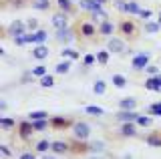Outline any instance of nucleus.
Wrapping results in <instances>:
<instances>
[{
  "label": "nucleus",
  "mask_w": 161,
  "mask_h": 159,
  "mask_svg": "<svg viewBox=\"0 0 161 159\" xmlns=\"http://www.w3.org/2000/svg\"><path fill=\"white\" fill-rule=\"evenodd\" d=\"M69 131H70V139H77V141H89L93 129H91V125L87 121H75L73 127H70Z\"/></svg>",
  "instance_id": "7ed1b4c3"
},
{
  "label": "nucleus",
  "mask_w": 161,
  "mask_h": 159,
  "mask_svg": "<svg viewBox=\"0 0 161 159\" xmlns=\"http://www.w3.org/2000/svg\"><path fill=\"white\" fill-rule=\"evenodd\" d=\"M107 48L113 54H127V51H129L127 38L125 36H111V38H107Z\"/></svg>",
  "instance_id": "6e6552de"
},
{
  "label": "nucleus",
  "mask_w": 161,
  "mask_h": 159,
  "mask_svg": "<svg viewBox=\"0 0 161 159\" xmlns=\"http://www.w3.org/2000/svg\"><path fill=\"white\" fill-rule=\"evenodd\" d=\"M26 4H30V0H6L4 6H8V8H22V6H26Z\"/></svg>",
  "instance_id": "c03bdc74"
},
{
  "label": "nucleus",
  "mask_w": 161,
  "mask_h": 159,
  "mask_svg": "<svg viewBox=\"0 0 161 159\" xmlns=\"http://www.w3.org/2000/svg\"><path fill=\"white\" fill-rule=\"evenodd\" d=\"M97 2H101V4H103V6H107V4L111 2V0H97Z\"/></svg>",
  "instance_id": "864d4df0"
},
{
  "label": "nucleus",
  "mask_w": 161,
  "mask_h": 159,
  "mask_svg": "<svg viewBox=\"0 0 161 159\" xmlns=\"http://www.w3.org/2000/svg\"><path fill=\"white\" fill-rule=\"evenodd\" d=\"M111 4H113V8L121 14H127V0H111Z\"/></svg>",
  "instance_id": "ea45409f"
},
{
  "label": "nucleus",
  "mask_w": 161,
  "mask_h": 159,
  "mask_svg": "<svg viewBox=\"0 0 161 159\" xmlns=\"http://www.w3.org/2000/svg\"><path fill=\"white\" fill-rule=\"evenodd\" d=\"M117 107L119 109H137V99L135 97H123V99H119Z\"/></svg>",
  "instance_id": "2f4dec72"
},
{
  "label": "nucleus",
  "mask_w": 161,
  "mask_h": 159,
  "mask_svg": "<svg viewBox=\"0 0 161 159\" xmlns=\"http://www.w3.org/2000/svg\"><path fill=\"white\" fill-rule=\"evenodd\" d=\"M107 141L103 139H95V141H89V155H107L109 149H107Z\"/></svg>",
  "instance_id": "2eb2a0df"
},
{
  "label": "nucleus",
  "mask_w": 161,
  "mask_h": 159,
  "mask_svg": "<svg viewBox=\"0 0 161 159\" xmlns=\"http://www.w3.org/2000/svg\"><path fill=\"white\" fill-rule=\"evenodd\" d=\"M12 44L14 47H28V41H26V34H20V36H14L12 38Z\"/></svg>",
  "instance_id": "49530a36"
},
{
  "label": "nucleus",
  "mask_w": 161,
  "mask_h": 159,
  "mask_svg": "<svg viewBox=\"0 0 161 159\" xmlns=\"http://www.w3.org/2000/svg\"><path fill=\"white\" fill-rule=\"evenodd\" d=\"M54 6L58 8V10H64V12H69L70 16H73L75 12H77V2H73V0H54Z\"/></svg>",
  "instance_id": "aec40b11"
},
{
  "label": "nucleus",
  "mask_w": 161,
  "mask_h": 159,
  "mask_svg": "<svg viewBox=\"0 0 161 159\" xmlns=\"http://www.w3.org/2000/svg\"><path fill=\"white\" fill-rule=\"evenodd\" d=\"M147 113H149V115H153V117H161V101L151 103V105L147 107Z\"/></svg>",
  "instance_id": "a19ab883"
},
{
  "label": "nucleus",
  "mask_w": 161,
  "mask_h": 159,
  "mask_svg": "<svg viewBox=\"0 0 161 159\" xmlns=\"http://www.w3.org/2000/svg\"><path fill=\"white\" fill-rule=\"evenodd\" d=\"M73 119H69V117H63V115H54V117H50V129L53 131H64V129H70L73 127Z\"/></svg>",
  "instance_id": "9b49d317"
},
{
  "label": "nucleus",
  "mask_w": 161,
  "mask_h": 159,
  "mask_svg": "<svg viewBox=\"0 0 161 159\" xmlns=\"http://www.w3.org/2000/svg\"><path fill=\"white\" fill-rule=\"evenodd\" d=\"M32 127L36 133H42L47 131V129H50V119H38V121H32Z\"/></svg>",
  "instance_id": "c9c22d12"
},
{
  "label": "nucleus",
  "mask_w": 161,
  "mask_h": 159,
  "mask_svg": "<svg viewBox=\"0 0 161 159\" xmlns=\"http://www.w3.org/2000/svg\"><path fill=\"white\" fill-rule=\"evenodd\" d=\"M54 0H30L28 6H32V10H38V12H48L53 8Z\"/></svg>",
  "instance_id": "412c9836"
},
{
  "label": "nucleus",
  "mask_w": 161,
  "mask_h": 159,
  "mask_svg": "<svg viewBox=\"0 0 161 159\" xmlns=\"http://www.w3.org/2000/svg\"><path fill=\"white\" fill-rule=\"evenodd\" d=\"M145 143L153 149H161V131H151L149 135H145Z\"/></svg>",
  "instance_id": "5701e85b"
},
{
  "label": "nucleus",
  "mask_w": 161,
  "mask_h": 159,
  "mask_svg": "<svg viewBox=\"0 0 161 159\" xmlns=\"http://www.w3.org/2000/svg\"><path fill=\"white\" fill-rule=\"evenodd\" d=\"M159 73H161V69L153 63H149L147 67H145V74H159Z\"/></svg>",
  "instance_id": "09e8293b"
},
{
  "label": "nucleus",
  "mask_w": 161,
  "mask_h": 159,
  "mask_svg": "<svg viewBox=\"0 0 161 159\" xmlns=\"http://www.w3.org/2000/svg\"><path fill=\"white\" fill-rule=\"evenodd\" d=\"M26 119H30V121H38V119H50L48 117V111H30Z\"/></svg>",
  "instance_id": "58836bf2"
},
{
  "label": "nucleus",
  "mask_w": 161,
  "mask_h": 159,
  "mask_svg": "<svg viewBox=\"0 0 161 159\" xmlns=\"http://www.w3.org/2000/svg\"><path fill=\"white\" fill-rule=\"evenodd\" d=\"M139 12H141L139 0H127V14L125 16H139Z\"/></svg>",
  "instance_id": "c756f323"
},
{
  "label": "nucleus",
  "mask_w": 161,
  "mask_h": 159,
  "mask_svg": "<svg viewBox=\"0 0 161 159\" xmlns=\"http://www.w3.org/2000/svg\"><path fill=\"white\" fill-rule=\"evenodd\" d=\"M73 63L75 61H70V58H60V61L54 64V74H69Z\"/></svg>",
  "instance_id": "4be33fe9"
},
{
  "label": "nucleus",
  "mask_w": 161,
  "mask_h": 159,
  "mask_svg": "<svg viewBox=\"0 0 161 159\" xmlns=\"http://www.w3.org/2000/svg\"><path fill=\"white\" fill-rule=\"evenodd\" d=\"M137 133H139V125L135 121H129V123H121L119 125L117 137L119 139H133V137H137Z\"/></svg>",
  "instance_id": "1a4fd4ad"
},
{
  "label": "nucleus",
  "mask_w": 161,
  "mask_h": 159,
  "mask_svg": "<svg viewBox=\"0 0 161 159\" xmlns=\"http://www.w3.org/2000/svg\"><path fill=\"white\" fill-rule=\"evenodd\" d=\"M97 26H99V36L101 38H111V36H115V32H117V24L111 20V18L99 22Z\"/></svg>",
  "instance_id": "4468645a"
},
{
  "label": "nucleus",
  "mask_w": 161,
  "mask_h": 159,
  "mask_svg": "<svg viewBox=\"0 0 161 159\" xmlns=\"http://www.w3.org/2000/svg\"><path fill=\"white\" fill-rule=\"evenodd\" d=\"M26 41H28L30 47L48 42V30L47 28H38V30H34V32H26Z\"/></svg>",
  "instance_id": "f8f14e48"
},
{
  "label": "nucleus",
  "mask_w": 161,
  "mask_h": 159,
  "mask_svg": "<svg viewBox=\"0 0 161 159\" xmlns=\"http://www.w3.org/2000/svg\"><path fill=\"white\" fill-rule=\"evenodd\" d=\"M143 32L145 34H157V32H161V24L157 22V20H145L143 22Z\"/></svg>",
  "instance_id": "a878e982"
},
{
  "label": "nucleus",
  "mask_w": 161,
  "mask_h": 159,
  "mask_svg": "<svg viewBox=\"0 0 161 159\" xmlns=\"http://www.w3.org/2000/svg\"><path fill=\"white\" fill-rule=\"evenodd\" d=\"M79 38V32H77V26H64V28H57V32H54V41L58 44H63V47H67L73 41H77Z\"/></svg>",
  "instance_id": "20e7f679"
},
{
  "label": "nucleus",
  "mask_w": 161,
  "mask_h": 159,
  "mask_svg": "<svg viewBox=\"0 0 161 159\" xmlns=\"http://www.w3.org/2000/svg\"><path fill=\"white\" fill-rule=\"evenodd\" d=\"M26 32H28L26 20H22V18H14V20L4 28V36H8L10 41H12L14 36H20V34H26Z\"/></svg>",
  "instance_id": "423d86ee"
},
{
  "label": "nucleus",
  "mask_w": 161,
  "mask_h": 159,
  "mask_svg": "<svg viewBox=\"0 0 161 159\" xmlns=\"http://www.w3.org/2000/svg\"><path fill=\"white\" fill-rule=\"evenodd\" d=\"M111 83H113V87L115 89H125L127 87V77H125V74H121V73H113L111 74Z\"/></svg>",
  "instance_id": "cd10ccee"
},
{
  "label": "nucleus",
  "mask_w": 161,
  "mask_h": 159,
  "mask_svg": "<svg viewBox=\"0 0 161 159\" xmlns=\"http://www.w3.org/2000/svg\"><path fill=\"white\" fill-rule=\"evenodd\" d=\"M24 20H26V28H28V32H34V30H38V28H40L38 18L30 16V18H24Z\"/></svg>",
  "instance_id": "79ce46f5"
},
{
  "label": "nucleus",
  "mask_w": 161,
  "mask_h": 159,
  "mask_svg": "<svg viewBox=\"0 0 161 159\" xmlns=\"http://www.w3.org/2000/svg\"><path fill=\"white\" fill-rule=\"evenodd\" d=\"M32 79H36V77H34V73H32V69H30V71H24L22 74H20V85H28Z\"/></svg>",
  "instance_id": "a18cd8bd"
},
{
  "label": "nucleus",
  "mask_w": 161,
  "mask_h": 159,
  "mask_svg": "<svg viewBox=\"0 0 161 159\" xmlns=\"http://www.w3.org/2000/svg\"><path fill=\"white\" fill-rule=\"evenodd\" d=\"M157 22H159V24H161V10H159V12H157Z\"/></svg>",
  "instance_id": "5fc2aeb1"
},
{
  "label": "nucleus",
  "mask_w": 161,
  "mask_h": 159,
  "mask_svg": "<svg viewBox=\"0 0 161 159\" xmlns=\"http://www.w3.org/2000/svg\"><path fill=\"white\" fill-rule=\"evenodd\" d=\"M50 147H53V141H50V139H40V141L34 143V151H36L38 155H48Z\"/></svg>",
  "instance_id": "b1692460"
},
{
  "label": "nucleus",
  "mask_w": 161,
  "mask_h": 159,
  "mask_svg": "<svg viewBox=\"0 0 161 159\" xmlns=\"http://www.w3.org/2000/svg\"><path fill=\"white\" fill-rule=\"evenodd\" d=\"M143 87L147 89V91H151V93H161V83H159V77H157V74H147V77H145Z\"/></svg>",
  "instance_id": "a211bd4d"
},
{
  "label": "nucleus",
  "mask_w": 161,
  "mask_h": 159,
  "mask_svg": "<svg viewBox=\"0 0 161 159\" xmlns=\"http://www.w3.org/2000/svg\"><path fill=\"white\" fill-rule=\"evenodd\" d=\"M16 119H12V117H6V115H2L0 117V129L2 131H12V129H16Z\"/></svg>",
  "instance_id": "c85d7f7f"
},
{
  "label": "nucleus",
  "mask_w": 161,
  "mask_h": 159,
  "mask_svg": "<svg viewBox=\"0 0 161 159\" xmlns=\"http://www.w3.org/2000/svg\"><path fill=\"white\" fill-rule=\"evenodd\" d=\"M151 63V52L149 51H141V52H135L133 57H131V69H133L135 73H141L145 71V67Z\"/></svg>",
  "instance_id": "0eeeda50"
},
{
  "label": "nucleus",
  "mask_w": 161,
  "mask_h": 159,
  "mask_svg": "<svg viewBox=\"0 0 161 159\" xmlns=\"http://www.w3.org/2000/svg\"><path fill=\"white\" fill-rule=\"evenodd\" d=\"M89 16H91L89 20H93L95 24H99V22H103V20H107V18H109V10H107L105 6H101V8H97L95 12H91Z\"/></svg>",
  "instance_id": "393cba45"
},
{
  "label": "nucleus",
  "mask_w": 161,
  "mask_h": 159,
  "mask_svg": "<svg viewBox=\"0 0 161 159\" xmlns=\"http://www.w3.org/2000/svg\"><path fill=\"white\" fill-rule=\"evenodd\" d=\"M32 73H34V77H36V79H40V77H44V74L48 73V67L40 63V64H36V67H32Z\"/></svg>",
  "instance_id": "37998d69"
},
{
  "label": "nucleus",
  "mask_w": 161,
  "mask_h": 159,
  "mask_svg": "<svg viewBox=\"0 0 161 159\" xmlns=\"http://www.w3.org/2000/svg\"><path fill=\"white\" fill-rule=\"evenodd\" d=\"M34 133H36V131H34L32 121H30V119H22V121H18V125H16V137L22 143H28L30 139H32Z\"/></svg>",
  "instance_id": "39448f33"
},
{
  "label": "nucleus",
  "mask_w": 161,
  "mask_h": 159,
  "mask_svg": "<svg viewBox=\"0 0 161 159\" xmlns=\"http://www.w3.org/2000/svg\"><path fill=\"white\" fill-rule=\"evenodd\" d=\"M83 111L87 113V115H91V117H105V109L99 107V105H87Z\"/></svg>",
  "instance_id": "473e14b6"
},
{
  "label": "nucleus",
  "mask_w": 161,
  "mask_h": 159,
  "mask_svg": "<svg viewBox=\"0 0 161 159\" xmlns=\"http://www.w3.org/2000/svg\"><path fill=\"white\" fill-rule=\"evenodd\" d=\"M93 93L95 95H105V93H107V81L97 79V81L93 83Z\"/></svg>",
  "instance_id": "e433bc0d"
},
{
  "label": "nucleus",
  "mask_w": 161,
  "mask_h": 159,
  "mask_svg": "<svg viewBox=\"0 0 161 159\" xmlns=\"http://www.w3.org/2000/svg\"><path fill=\"white\" fill-rule=\"evenodd\" d=\"M38 85L42 87V89H53L54 85H57V81H54V74H44V77H40L38 79Z\"/></svg>",
  "instance_id": "72a5a7b5"
},
{
  "label": "nucleus",
  "mask_w": 161,
  "mask_h": 159,
  "mask_svg": "<svg viewBox=\"0 0 161 159\" xmlns=\"http://www.w3.org/2000/svg\"><path fill=\"white\" fill-rule=\"evenodd\" d=\"M30 54H32V58L34 61H47V58L50 57V48H48V44L47 42H42V44H34L32 47V51H30Z\"/></svg>",
  "instance_id": "f3484780"
},
{
  "label": "nucleus",
  "mask_w": 161,
  "mask_h": 159,
  "mask_svg": "<svg viewBox=\"0 0 161 159\" xmlns=\"http://www.w3.org/2000/svg\"><path fill=\"white\" fill-rule=\"evenodd\" d=\"M117 32L121 36H125L127 41H135L139 36V26L133 18H123L119 24H117Z\"/></svg>",
  "instance_id": "f257e3e1"
},
{
  "label": "nucleus",
  "mask_w": 161,
  "mask_h": 159,
  "mask_svg": "<svg viewBox=\"0 0 161 159\" xmlns=\"http://www.w3.org/2000/svg\"><path fill=\"white\" fill-rule=\"evenodd\" d=\"M60 58L79 61V58H80V52H79V51H75V48H70V47H63V51H60Z\"/></svg>",
  "instance_id": "7c9ffc66"
},
{
  "label": "nucleus",
  "mask_w": 161,
  "mask_h": 159,
  "mask_svg": "<svg viewBox=\"0 0 161 159\" xmlns=\"http://www.w3.org/2000/svg\"><path fill=\"white\" fill-rule=\"evenodd\" d=\"M93 64H97V54H83V73H87Z\"/></svg>",
  "instance_id": "f704fd0d"
},
{
  "label": "nucleus",
  "mask_w": 161,
  "mask_h": 159,
  "mask_svg": "<svg viewBox=\"0 0 161 159\" xmlns=\"http://www.w3.org/2000/svg\"><path fill=\"white\" fill-rule=\"evenodd\" d=\"M50 24H53L54 30H57V28L69 26V24H70V14L64 12V10H58V8H57V12H53V16H50Z\"/></svg>",
  "instance_id": "9d476101"
},
{
  "label": "nucleus",
  "mask_w": 161,
  "mask_h": 159,
  "mask_svg": "<svg viewBox=\"0 0 161 159\" xmlns=\"http://www.w3.org/2000/svg\"><path fill=\"white\" fill-rule=\"evenodd\" d=\"M77 32L83 41H95L99 36V26L93 20H79L77 22Z\"/></svg>",
  "instance_id": "f03ea898"
},
{
  "label": "nucleus",
  "mask_w": 161,
  "mask_h": 159,
  "mask_svg": "<svg viewBox=\"0 0 161 159\" xmlns=\"http://www.w3.org/2000/svg\"><path fill=\"white\" fill-rule=\"evenodd\" d=\"M0 153H2L4 157H12V155H14V153H12V151H10V149H8V145H4V143H2V145H0Z\"/></svg>",
  "instance_id": "3c124183"
},
{
  "label": "nucleus",
  "mask_w": 161,
  "mask_h": 159,
  "mask_svg": "<svg viewBox=\"0 0 161 159\" xmlns=\"http://www.w3.org/2000/svg\"><path fill=\"white\" fill-rule=\"evenodd\" d=\"M135 123H137L139 127H151V123H153V115H149V113H147V115H145V113H139V117H137Z\"/></svg>",
  "instance_id": "4c0bfd02"
},
{
  "label": "nucleus",
  "mask_w": 161,
  "mask_h": 159,
  "mask_svg": "<svg viewBox=\"0 0 161 159\" xmlns=\"http://www.w3.org/2000/svg\"><path fill=\"white\" fill-rule=\"evenodd\" d=\"M70 149H73V143H70V141H64V139H54V141H53V147H50V153H53V155H69Z\"/></svg>",
  "instance_id": "ddd939ff"
},
{
  "label": "nucleus",
  "mask_w": 161,
  "mask_h": 159,
  "mask_svg": "<svg viewBox=\"0 0 161 159\" xmlns=\"http://www.w3.org/2000/svg\"><path fill=\"white\" fill-rule=\"evenodd\" d=\"M139 111L137 109H119V113L115 115L117 123H129V121H137Z\"/></svg>",
  "instance_id": "dca6fc26"
},
{
  "label": "nucleus",
  "mask_w": 161,
  "mask_h": 159,
  "mask_svg": "<svg viewBox=\"0 0 161 159\" xmlns=\"http://www.w3.org/2000/svg\"><path fill=\"white\" fill-rule=\"evenodd\" d=\"M36 155H38L36 151H22V153H18V157H20V159H34Z\"/></svg>",
  "instance_id": "8fccbe9b"
},
{
  "label": "nucleus",
  "mask_w": 161,
  "mask_h": 159,
  "mask_svg": "<svg viewBox=\"0 0 161 159\" xmlns=\"http://www.w3.org/2000/svg\"><path fill=\"white\" fill-rule=\"evenodd\" d=\"M6 109H8V103H6V101L2 99V101H0V113H4Z\"/></svg>",
  "instance_id": "603ef678"
},
{
  "label": "nucleus",
  "mask_w": 161,
  "mask_h": 159,
  "mask_svg": "<svg viewBox=\"0 0 161 159\" xmlns=\"http://www.w3.org/2000/svg\"><path fill=\"white\" fill-rule=\"evenodd\" d=\"M139 18L141 20H151V18H153V10H151V8H141V12H139Z\"/></svg>",
  "instance_id": "de8ad7c7"
},
{
  "label": "nucleus",
  "mask_w": 161,
  "mask_h": 159,
  "mask_svg": "<svg viewBox=\"0 0 161 159\" xmlns=\"http://www.w3.org/2000/svg\"><path fill=\"white\" fill-rule=\"evenodd\" d=\"M77 6H79V10H80V12H87V14H91V12H95V10H97V8H101L103 4L97 2V0H79V2H77Z\"/></svg>",
  "instance_id": "6ab92c4d"
},
{
  "label": "nucleus",
  "mask_w": 161,
  "mask_h": 159,
  "mask_svg": "<svg viewBox=\"0 0 161 159\" xmlns=\"http://www.w3.org/2000/svg\"><path fill=\"white\" fill-rule=\"evenodd\" d=\"M157 77H159V83H161V73H159V74H157Z\"/></svg>",
  "instance_id": "6e6d98bb"
},
{
  "label": "nucleus",
  "mask_w": 161,
  "mask_h": 159,
  "mask_svg": "<svg viewBox=\"0 0 161 159\" xmlns=\"http://www.w3.org/2000/svg\"><path fill=\"white\" fill-rule=\"evenodd\" d=\"M95 54H97V64H101V67H107L113 52H111L109 48H101V51H97Z\"/></svg>",
  "instance_id": "bb28decb"
}]
</instances>
